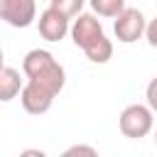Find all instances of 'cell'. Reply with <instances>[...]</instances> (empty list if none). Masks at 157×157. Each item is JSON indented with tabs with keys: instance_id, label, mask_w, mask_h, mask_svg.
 <instances>
[{
	"instance_id": "6da1fadb",
	"label": "cell",
	"mask_w": 157,
	"mask_h": 157,
	"mask_svg": "<svg viewBox=\"0 0 157 157\" xmlns=\"http://www.w3.org/2000/svg\"><path fill=\"white\" fill-rule=\"evenodd\" d=\"M22 74L29 81H37L39 86L49 88L54 96H59L61 88H64V83H66L64 66L47 49H32V52H27L25 59H22Z\"/></svg>"
},
{
	"instance_id": "7a4b0ae2",
	"label": "cell",
	"mask_w": 157,
	"mask_h": 157,
	"mask_svg": "<svg viewBox=\"0 0 157 157\" xmlns=\"http://www.w3.org/2000/svg\"><path fill=\"white\" fill-rule=\"evenodd\" d=\"M118 125H120V132L125 137L140 140V137L152 132V128H155V110L150 105H145V103H130V105L123 108Z\"/></svg>"
},
{
	"instance_id": "3957f363",
	"label": "cell",
	"mask_w": 157,
	"mask_h": 157,
	"mask_svg": "<svg viewBox=\"0 0 157 157\" xmlns=\"http://www.w3.org/2000/svg\"><path fill=\"white\" fill-rule=\"evenodd\" d=\"M145 29H147V20L137 7H125L113 22V32L123 44L137 42L140 37H145Z\"/></svg>"
},
{
	"instance_id": "277c9868",
	"label": "cell",
	"mask_w": 157,
	"mask_h": 157,
	"mask_svg": "<svg viewBox=\"0 0 157 157\" xmlns=\"http://www.w3.org/2000/svg\"><path fill=\"white\" fill-rule=\"evenodd\" d=\"M105 32H103V25L101 20L96 17V12H81L74 17L71 22V39L78 49H88L96 39H101Z\"/></svg>"
},
{
	"instance_id": "5b68a950",
	"label": "cell",
	"mask_w": 157,
	"mask_h": 157,
	"mask_svg": "<svg viewBox=\"0 0 157 157\" xmlns=\"http://www.w3.org/2000/svg\"><path fill=\"white\" fill-rule=\"evenodd\" d=\"M0 17L10 27L25 29L37 20V0H0Z\"/></svg>"
},
{
	"instance_id": "8992f818",
	"label": "cell",
	"mask_w": 157,
	"mask_h": 157,
	"mask_svg": "<svg viewBox=\"0 0 157 157\" xmlns=\"http://www.w3.org/2000/svg\"><path fill=\"white\" fill-rule=\"evenodd\" d=\"M69 20H71L69 15H64L61 10H56L52 5L47 10H42V15L37 20V27H39L42 39H47V42H61L66 34H71Z\"/></svg>"
},
{
	"instance_id": "52a82bcc",
	"label": "cell",
	"mask_w": 157,
	"mask_h": 157,
	"mask_svg": "<svg viewBox=\"0 0 157 157\" xmlns=\"http://www.w3.org/2000/svg\"><path fill=\"white\" fill-rule=\"evenodd\" d=\"M54 93L49 91V88H44V86H39L37 81H25V86H22V91H20V103H22V108L27 110V113H32V115H42V113H47L49 108H52V103H54Z\"/></svg>"
},
{
	"instance_id": "ba28073f",
	"label": "cell",
	"mask_w": 157,
	"mask_h": 157,
	"mask_svg": "<svg viewBox=\"0 0 157 157\" xmlns=\"http://www.w3.org/2000/svg\"><path fill=\"white\" fill-rule=\"evenodd\" d=\"M22 86H25V83H22L20 71L12 69V66H2V71H0V101H2V103L12 101L15 96H20Z\"/></svg>"
},
{
	"instance_id": "9c48e42d",
	"label": "cell",
	"mask_w": 157,
	"mask_h": 157,
	"mask_svg": "<svg viewBox=\"0 0 157 157\" xmlns=\"http://www.w3.org/2000/svg\"><path fill=\"white\" fill-rule=\"evenodd\" d=\"M83 54H86L88 61H93V64H105V61H110V56H113V42L103 34V37L96 39L88 49H83Z\"/></svg>"
},
{
	"instance_id": "30bf717a",
	"label": "cell",
	"mask_w": 157,
	"mask_h": 157,
	"mask_svg": "<svg viewBox=\"0 0 157 157\" xmlns=\"http://www.w3.org/2000/svg\"><path fill=\"white\" fill-rule=\"evenodd\" d=\"M98 17H118L125 10V0H88Z\"/></svg>"
},
{
	"instance_id": "8fae6325",
	"label": "cell",
	"mask_w": 157,
	"mask_h": 157,
	"mask_svg": "<svg viewBox=\"0 0 157 157\" xmlns=\"http://www.w3.org/2000/svg\"><path fill=\"white\" fill-rule=\"evenodd\" d=\"M49 5L56 7V10H61V12L69 15V17H76V15H81L86 0H49Z\"/></svg>"
},
{
	"instance_id": "7c38bea8",
	"label": "cell",
	"mask_w": 157,
	"mask_h": 157,
	"mask_svg": "<svg viewBox=\"0 0 157 157\" xmlns=\"http://www.w3.org/2000/svg\"><path fill=\"white\" fill-rule=\"evenodd\" d=\"M145 98H147V105L157 113V76L147 83V88H145Z\"/></svg>"
},
{
	"instance_id": "4fadbf2b",
	"label": "cell",
	"mask_w": 157,
	"mask_h": 157,
	"mask_svg": "<svg viewBox=\"0 0 157 157\" xmlns=\"http://www.w3.org/2000/svg\"><path fill=\"white\" fill-rule=\"evenodd\" d=\"M145 39H147V44H150V47H155V49H157V17H152V20L147 22Z\"/></svg>"
},
{
	"instance_id": "5bb4252c",
	"label": "cell",
	"mask_w": 157,
	"mask_h": 157,
	"mask_svg": "<svg viewBox=\"0 0 157 157\" xmlns=\"http://www.w3.org/2000/svg\"><path fill=\"white\" fill-rule=\"evenodd\" d=\"M64 155H66V157H69V155H88V157H96L98 152H96V147H88V145H74V147H69Z\"/></svg>"
},
{
	"instance_id": "9a60e30c",
	"label": "cell",
	"mask_w": 157,
	"mask_h": 157,
	"mask_svg": "<svg viewBox=\"0 0 157 157\" xmlns=\"http://www.w3.org/2000/svg\"><path fill=\"white\" fill-rule=\"evenodd\" d=\"M155 145H157V130H155Z\"/></svg>"
}]
</instances>
